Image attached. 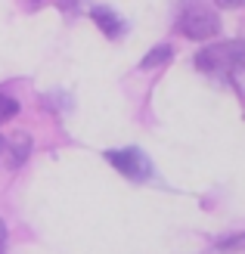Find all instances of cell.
Segmentation results:
<instances>
[{
    "label": "cell",
    "mask_w": 245,
    "mask_h": 254,
    "mask_svg": "<svg viewBox=\"0 0 245 254\" xmlns=\"http://www.w3.org/2000/svg\"><path fill=\"white\" fill-rule=\"evenodd\" d=\"M19 115V103L12 96H6V93H0V124L3 121H9V118H16Z\"/></svg>",
    "instance_id": "obj_7"
},
{
    "label": "cell",
    "mask_w": 245,
    "mask_h": 254,
    "mask_svg": "<svg viewBox=\"0 0 245 254\" xmlns=\"http://www.w3.org/2000/svg\"><path fill=\"white\" fill-rule=\"evenodd\" d=\"M217 3H221L224 9H233V6H239V3H242V0H217Z\"/></svg>",
    "instance_id": "obj_9"
},
{
    "label": "cell",
    "mask_w": 245,
    "mask_h": 254,
    "mask_svg": "<svg viewBox=\"0 0 245 254\" xmlns=\"http://www.w3.org/2000/svg\"><path fill=\"white\" fill-rule=\"evenodd\" d=\"M106 161L118 174H124L127 180H146V177L152 174V161L140 149H134V146H127V149H109L106 152Z\"/></svg>",
    "instance_id": "obj_3"
},
{
    "label": "cell",
    "mask_w": 245,
    "mask_h": 254,
    "mask_svg": "<svg viewBox=\"0 0 245 254\" xmlns=\"http://www.w3.org/2000/svg\"><path fill=\"white\" fill-rule=\"evenodd\" d=\"M28 152H31V139L28 136H16L9 143V168H19L22 158H28Z\"/></svg>",
    "instance_id": "obj_6"
},
{
    "label": "cell",
    "mask_w": 245,
    "mask_h": 254,
    "mask_svg": "<svg viewBox=\"0 0 245 254\" xmlns=\"http://www.w3.org/2000/svg\"><path fill=\"white\" fill-rule=\"evenodd\" d=\"M171 56H174V47L171 44H159V47H152L149 53L140 59V68H159V65H164V62H171Z\"/></svg>",
    "instance_id": "obj_5"
},
{
    "label": "cell",
    "mask_w": 245,
    "mask_h": 254,
    "mask_svg": "<svg viewBox=\"0 0 245 254\" xmlns=\"http://www.w3.org/2000/svg\"><path fill=\"white\" fill-rule=\"evenodd\" d=\"M196 68L208 71V74H227V71H239L242 68V44L239 41H224V44H211L196 53Z\"/></svg>",
    "instance_id": "obj_2"
},
{
    "label": "cell",
    "mask_w": 245,
    "mask_h": 254,
    "mask_svg": "<svg viewBox=\"0 0 245 254\" xmlns=\"http://www.w3.org/2000/svg\"><path fill=\"white\" fill-rule=\"evenodd\" d=\"M3 251H6V223L0 220V254H3Z\"/></svg>",
    "instance_id": "obj_8"
},
{
    "label": "cell",
    "mask_w": 245,
    "mask_h": 254,
    "mask_svg": "<svg viewBox=\"0 0 245 254\" xmlns=\"http://www.w3.org/2000/svg\"><path fill=\"white\" fill-rule=\"evenodd\" d=\"M3 146H6V139H3V136H0V152H3Z\"/></svg>",
    "instance_id": "obj_10"
},
{
    "label": "cell",
    "mask_w": 245,
    "mask_h": 254,
    "mask_svg": "<svg viewBox=\"0 0 245 254\" xmlns=\"http://www.w3.org/2000/svg\"><path fill=\"white\" fill-rule=\"evenodd\" d=\"M177 31L189 41H208L221 31L217 12L205 0H180L177 6Z\"/></svg>",
    "instance_id": "obj_1"
},
{
    "label": "cell",
    "mask_w": 245,
    "mask_h": 254,
    "mask_svg": "<svg viewBox=\"0 0 245 254\" xmlns=\"http://www.w3.org/2000/svg\"><path fill=\"white\" fill-rule=\"evenodd\" d=\"M90 16H93V22L99 25L102 31H106L109 41H115V37H118V34L124 31V19H121V16H115V12H112L109 6H96L93 12H90Z\"/></svg>",
    "instance_id": "obj_4"
}]
</instances>
